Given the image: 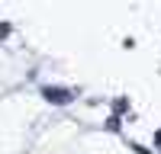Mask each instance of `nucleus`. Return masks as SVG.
<instances>
[{"label":"nucleus","mask_w":161,"mask_h":154,"mask_svg":"<svg viewBox=\"0 0 161 154\" xmlns=\"http://www.w3.org/2000/svg\"><path fill=\"white\" fill-rule=\"evenodd\" d=\"M42 96L48 103H55V106H68L74 93H71V90H61V87H42Z\"/></svg>","instance_id":"f257e3e1"},{"label":"nucleus","mask_w":161,"mask_h":154,"mask_svg":"<svg viewBox=\"0 0 161 154\" xmlns=\"http://www.w3.org/2000/svg\"><path fill=\"white\" fill-rule=\"evenodd\" d=\"M113 109H116V116H119V112H126L129 106H126V100H116V103H113Z\"/></svg>","instance_id":"f03ea898"},{"label":"nucleus","mask_w":161,"mask_h":154,"mask_svg":"<svg viewBox=\"0 0 161 154\" xmlns=\"http://www.w3.org/2000/svg\"><path fill=\"white\" fill-rule=\"evenodd\" d=\"M132 151H136V154H152V151H145L142 145H132Z\"/></svg>","instance_id":"7ed1b4c3"},{"label":"nucleus","mask_w":161,"mask_h":154,"mask_svg":"<svg viewBox=\"0 0 161 154\" xmlns=\"http://www.w3.org/2000/svg\"><path fill=\"white\" fill-rule=\"evenodd\" d=\"M155 145L161 148V128H158V132H155Z\"/></svg>","instance_id":"20e7f679"}]
</instances>
